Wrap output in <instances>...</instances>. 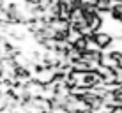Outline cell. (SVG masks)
<instances>
[{
    "instance_id": "obj_1",
    "label": "cell",
    "mask_w": 122,
    "mask_h": 113,
    "mask_svg": "<svg viewBox=\"0 0 122 113\" xmlns=\"http://www.w3.org/2000/svg\"><path fill=\"white\" fill-rule=\"evenodd\" d=\"M57 78V73H55V67H43L41 71H36L34 73V79H36L37 83H41V85H50V83H53Z\"/></svg>"
},
{
    "instance_id": "obj_2",
    "label": "cell",
    "mask_w": 122,
    "mask_h": 113,
    "mask_svg": "<svg viewBox=\"0 0 122 113\" xmlns=\"http://www.w3.org/2000/svg\"><path fill=\"white\" fill-rule=\"evenodd\" d=\"M94 39H96V43L99 44L101 49H108V48H112L115 37H113L110 32H103V30H101V32H96V34H94Z\"/></svg>"
},
{
    "instance_id": "obj_3",
    "label": "cell",
    "mask_w": 122,
    "mask_h": 113,
    "mask_svg": "<svg viewBox=\"0 0 122 113\" xmlns=\"http://www.w3.org/2000/svg\"><path fill=\"white\" fill-rule=\"evenodd\" d=\"M81 37H85V35H83L81 32L78 30V28H73V27H71V30H69V34H67V37H66V39H67L71 44L74 46V44H76L80 39H81Z\"/></svg>"
},
{
    "instance_id": "obj_4",
    "label": "cell",
    "mask_w": 122,
    "mask_h": 113,
    "mask_svg": "<svg viewBox=\"0 0 122 113\" xmlns=\"http://www.w3.org/2000/svg\"><path fill=\"white\" fill-rule=\"evenodd\" d=\"M74 48H76V49H80V51H87V37H81V39H80L78 41V43L76 44H74Z\"/></svg>"
}]
</instances>
